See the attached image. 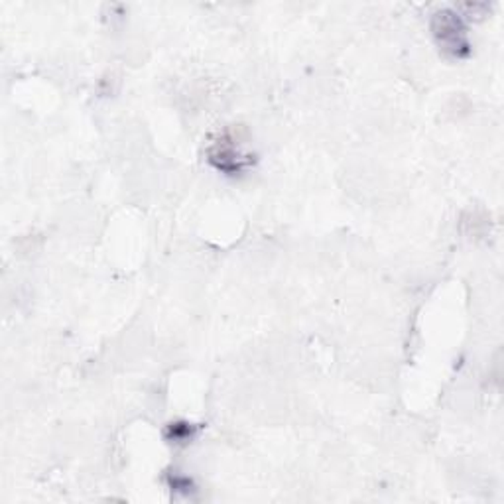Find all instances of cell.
<instances>
[{
    "instance_id": "obj_2",
    "label": "cell",
    "mask_w": 504,
    "mask_h": 504,
    "mask_svg": "<svg viewBox=\"0 0 504 504\" xmlns=\"http://www.w3.org/2000/svg\"><path fill=\"white\" fill-rule=\"evenodd\" d=\"M209 160L219 170L229 171V174H234V171H241L244 168V164L249 162V160L243 156L239 146L234 144V141H229V138H221V141L211 148Z\"/></svg>"
},
{
    "instance_id": "obj_1",
    "label": "cell",
    "mask_w": 504,
    "mask_h": 504,
    "mask_svg": "<svg viewBox=\"0 0 504 504\" xmlns=\"http://www.w3.org/2000/svg\"><path fill=\"white\" fill-rule=\"evenodd\" d=\"M435 38L445 51L454 58H463L469 51V41L465 36V26L461 18L452 13H442L435 16Z\"/></svg>"
}]
</instances>
